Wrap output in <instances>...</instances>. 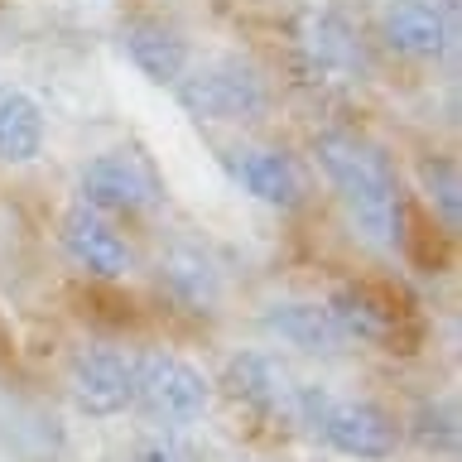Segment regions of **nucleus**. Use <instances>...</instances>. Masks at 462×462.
Masks as SVG:
<instances>
[{
	"label": "nucleus",
	"instance_id": "obj_1",
	"mask_svg": "<svg viewBox=\"0 0 462 462\" xmlns=\"http://www.w3.org/2000/svg\"><path fill=\"white\" fill-rule=\"evenodd\" d=\"M313 154L323 164L328 183L337 188L342 208L352 212V222L361 226V236L375 245H395L400 241V179L390 169V159L375 144L346 135V130H323L313 140Z\"/></svg>",
	"mask_w": 462,
	"mask_h": 462
},
{
	"label": "nucleus",
	"instance_id": "obj_2",
	"mask_svg": "<svg viewBox=\"0 0 462 462\" xmlns=\"http://www.w3.org/2000/svg\"><path fill=\"white\" fill-rule=\"evenodd\" d=\"M135 410L150 419L154 429L183 433L188 424H198L212 404V381L202 375L193 361L173 356V352H150L135 356Z\"/></svg>",
	"mask_w": 462,
	"mask_h": 462
},
{
	"label": "nucleus",
	"instance_id": "obj_3",
	"mask_svg": "<svg viewBox=\"0 0 462 462\" xmlns=\"http://www.w3.org/2000/svg\"><path fill=\"white\" fill-rule=\"evenodd\" d=\"M173 92L198 121H226V125H241V121H260L270 111V87L265 78L241 63V58H212L202 68H188Z\"/></svg>",
	"mask_w": 462,
	"mask_h": 462
},
{
	"label": "nucleus",
	"instance_id": "obj_4",
	"mask_svg": "<svg viewBox=\"0 0 462 462\" xmlns=\"http://www.w3.org/2000/svg\"><path fill=\"white\" fill-rule=\"evenodd\" d=\"M328 313L346 342H371L404 352V323H410V299L390 284H346L328 299Z\"/></svg>",
	"mask_w": 462,
	"mask_h": 462
},
{
	"label": "nucleus",
	"instance_id": "obj_5",
	"mask_svg": "<svg viewBox=\"0 0 462 462\" xmlns=\"http://www.w3.org/2000/svg\"><path fill=\"white\" fill-rule=\"evenodd\" d=\"M78 193H82V208L92 212H121V217H135V212H150L159 208V183L154 173L140 164L135 154L116 150V154H97L92 164L78 173Z\"/></svg>",
	"mask_w": 462,
	"mask_h": 462
},
{
	"label": "nucleus",
	"instance_id": "obj_6",
	"mask_svg": "<svg viewBox=\"0 0 462 462\" xmlns=\"http://www.w3.org/2000/svg\"><path fill=\"white\" fill-rule=\"evenodd\" d=\"M68 395L87 419H111L135 400V356L116 346H87L68 366Z\"/></svg>",
	"mask_w": 462,
	"mask_h": 462
},
{
	"label": "nucleus",
	"instance_id": "obj_7",
	"mask_svg": "<svg viewBox=\"0 0 462 462\" xmlns=\"http://www.w3.org/2000/svg\"><path fill=\"white\" fill-rule=\"evenodd\" d=\"M318 439L342 457L385 462V457H395V448H400V429H395V419L371 400H328L323 419H318Z\"/></svg>",
	"mask_w": 462,
	"mask_h": 462
},
{
	"label": "nucleus",
	"instance_id": "obj_8",
	"mask_svg": "<svg viewBox=\"0 0 462 462\" xmlns=\"http://www.w3.org/2000/svg\"><path fill=\"white\" fill-rule=\"evenodd\" d=\"M299 53H303V68H309L313 78H332V82H352L356 72L366 68L361 34L337 10H309L303 14Z\"/></svg>",
	"mask_w": 462,
	"mask_h": 462
},
{
	"label": "nucleus",
	"instance_id": "obj_9",
	"mask_svg": "<svg viewBox=\"0 0 462 462\" xmlns=\"http://www.w3.org/2000/svg\"><path fill=\"white\" fill-rule=\"evenodd\" d=\"M58 236H63L68 260H72L82 274H92V280H121V274L130 270V245H125V236H121V231H116L101 212L82 208V202L63 212Z\"/></svg>",
	"mask_w": 462,
	"mask_h": 462
},
{
	"label": "nucleus",
	"instance_id": "obj_10",
	"mask_svg": "<svg viewBox=\"0 0 462 462\" xmlns=\"http://www.w3.org/2000/svg\"><path fill=\"white\" fill-rule=\"evenodd\" d=\"M381 39L395 49L400 58H414V63H433V58L448 53V14L439 0H385L381 10Z\"/></svg>",
	"mask_w": 462,
	"mask_h": 462
},
{
	"label": "nucleus",
	"instance_id": "obj_11",
	"mask_svg": "<svg viewBox=\"0 0 462 462\" xmlns=\"http://www.w3.org/2000/svg\"><path fill=\"white\" fill-rule=\"evenodd\" d=\"M294 375L284 371V361L274 352H241L226 361V390L241 404H251L255 414L289 419V400H294Z\"/></svg>",
	"mask_w": 462,
	"mask_h": 462
},
{
	"label": "nucleus",
	"instance_id": "obj_12",
	"mask_svg": "<svg viewBox=\"0 0 462 462\" xmlns=\"http://www.w3.org/2000/svg\"><path fill=\"white\" fill-rule=\"evenodd\" d=\"M260 323H265L270 337H280L284 346H299V352H309V356H342L346 346H352L337 332V323H332L328 303L284 299V303H270Z\"/></svg>",
	"mask_w": 462,
	"mask_h": 462
},
{
	"label": "nucleus",
	"instance_id": "obj_13",
	"mask_svg": "<svg viewBox=\"0 0 462 462\" xmlns=\"http://www.w3.org/2000/svg\"><path fill=\"white\" fill-rule=\"evenodd\" d=\"M231 173L251 198L270 202V208H299L303 202V179L294 169V159L280 150H236L231 154Z\"/></svg>",
	"mask_w": 462,
	"mask_h": 462
},
{
	"label": "nucleus",
	"instance_id": "obj_14",
	"mask_svg": "<svg viewBox=\"0 0 462 462\" xmlns=\"http://www.w3.org/2000/svg\"><path fill=\"white\" fill-rule=\"evenodd\" d=\"M125 53H130V63H135L150 82H159V87H173L188 72V43L173 34L169 24H159V20L125 24Z\"/></svg>",
	"mask_w": 462,
	"mask_h": 462
},
{
	"label": "nucleus",
	"instance_id": "obj_15",
	"mask_svg": "<svg viewBox=\"0 0 462 462\" xmlns=\"http://www.w3.org/2000/svg\"><path fill=\"white\" fill-rule=\"evenodd\" d=\"M43 106L24 87L0 82V159L5 164H29L43 154Z\"/></svg>",
	"mask_w": 462,
	"mask_h": 462
},
{
	"label": "nucleus",
	"instance_id": "obj_16",
	"mask_svg": "<svg viewBox=\"0 0 462 462\" xmlns=\"http://www.w3.org/2000/svg\"><path fill=\"white\" fill-rule=\"evenodd\" d=\"M159 280L169 284V294L173 299H183L188 309H198V313H208L212 303H217V270H212V260L193 251V245H179V251H169V255H159Z\"/></svg>",
	"mask_w": 462,
	"mask_h": 462
},
{
	"label": "nucleus",
	"instance_id": "obj_17",
	"mask_svg": "<svg viewBox=\"0 0 462 462\" xmlns=\"http://www.w3.org/2000/svg\"><path fill=\"white\" fill-rule=\"evenodd\" d=\"M130 462H198L193 443L173 429H150L144 439L130 448Z\"/></svg>",
	"mask_w": 462,
	"mask_h": 462
}]
</instances>
